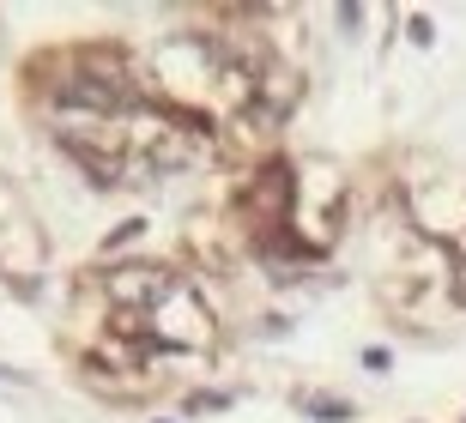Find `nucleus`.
<instances>
[{
    "instance_id": "f257e3e1",
    "label": "nucleus",
    "mask_w": 466,
    "mask_h": 423,
    "mask_svg": "<svg viewBox=\"0 0 466 423\" xmlns=\"http://www.w3.org/2000/svg\"><path fill=\"white\" fill-rule=\"evenodd\" d=\"M170 290V272L163 266H116L109 272V297L122 302V308H145L152 297Z\"/></svg>"
},
{
    "instance_id": "f03ea898",
    "label": "nucleus",
    "mask_w": 466,
    "mask_h": 423,
    "mask_svg": "<svg viewBox=\"0 0 466 423\" xmlns=\"http://www.w3.org/2000/svg\"><path fill=\"white\" fill-rule=\"evenodd\" d=\"M303 411H309V418H322V423H345V418H351V405H340V400H309Z\"/></svg>"
}]
</instances>
